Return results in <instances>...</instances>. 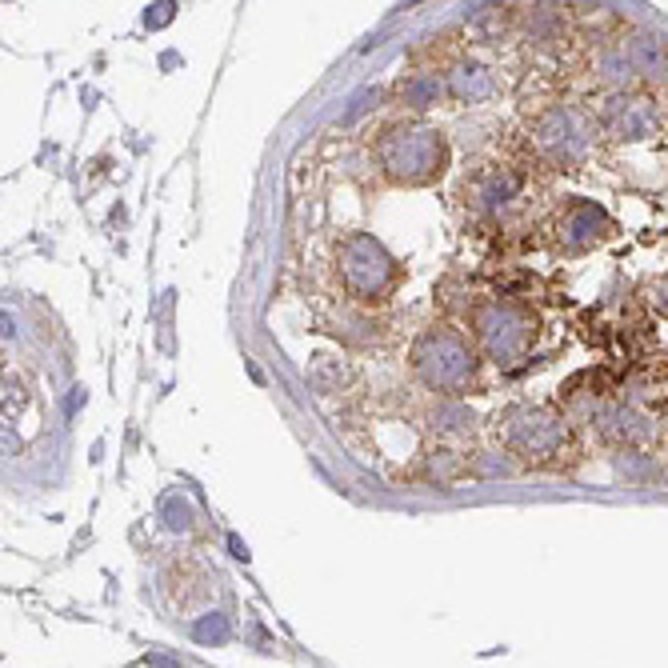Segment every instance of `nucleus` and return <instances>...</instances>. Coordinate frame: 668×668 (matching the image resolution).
<instances>
[{"label": "nucleus", "instance_id": "3", "mask_svg": "<svg viewBox=\"0 0 668 668\" xmlns=\"http://www.w3.org/2000/svg\"><path fill=\"white\" fill-rule=\"evenodd\" d=\"M469 341L496 369H520L541 341V317L517 297L477 300L469 309Z\"/></svg>", "mask_w": 668, "mask_h": 668}, {"label": "nucleus", "instance_id": "12", "mask_svg": "<svg viewBox=\"0 0 668 668\" xmlns=\"http://www.w3.org/2000/svg\"><path fill=\"white\" fill-rule=\"evenodd\" d=\"M620 52L629 61L632 76H644V81H660L665 85V45L653 37H636V40H620Z\"/></svg>", "mask_w": 668, "mask_h": 668}, {"label": "nucleus", "instance_id": "15", "mask_svg": "<svg viewBox=\"0 0 668 668\" xmlns=\"http://www.w3.org/2000/svg\"><path fill=\"white\" fill-rule=\"evenodd\" d=\"M228 636H233V624H228L224 613H205L193 624V641L197 644H228Z\"/></svg>", "mask_w": 668, "mask_h": 668}, {"label": "nucleus", "instance_id": "13", "mask_svg": "<svg viewBox=\"0 0 668 668\" xmlns=\"http://www.w3.org/2000/svg\"><path fill=\"white\" fill-rule=\"evenodd\" d=\"M429 429L436 436H472L477 433V417L465 400H436L429 409Z\"/></svg>", "mask_w": 668, "mask_h": 668}, {"label": "nucleus", "instance_id": "9", "mask_svg": "<svg viewBox=\"0 0 668 668\" xmlns=\"http://www.w3.org/2000/svg\"><path fill=\"white\" fill-rule=\"evenodd\" d=\"M548 236H553V248H557V252L581 257V252L605 245L608 236H613V217H608L601 205H593V200H569V205L553 217Z\"/></svg>", "mask_w": 668, "mask_h": 668}, {"label": "nucleus", "instance_id": "10", "mask_svg": "<svg viewBox=\"0 0 668 668\" xmlns=\"http://www.w3.org/2000/svg\"><path fill=\"white\" fill-rule=\"evenodd\" d=\"M593 429L608 445L629 448V445H641L653 424H648V417L641 409H632L629 400H601L593 409Z\"/></svg>", "mask_w": 668, "mask_h": 668}, {"label": "nucleus", "instance_id": "7", "mask_svg": "<svg viewBox=\"0 0 668 668\" xmlns=\"http://www.w3.org/2000/svg\"><path fill=\"white\" fill-rule=\"evenodd\" d=\"M532 149L524 145L520 149L517 161H496V164H484L477 169L472 176H465V185H460V197L469 205L477 217H500L505 209H512L532 185Z\"/></svg>", "mask_w": 668, "mask_h": 668}, {"label": "nucleus", "instance_id": "4", "mask_svg": "<svg viewBox=\"0 0 668 668\" xmlns=\"http://www.w3.org/2000/svg\"><path fill=\"white\" fill-rule=\"evenodd\" d=\"M412 372L436 400H460L481 384V352L453 324H429L412 341Z\"/></svg>", "mask_w": 668, "mask_h": 668}, {"label": "nucleus", "instance_id": "16", "mask_svg": "<svg viewBox=\"0 0 668 668\" xmlns=\"http://www.w3.org/2000/svg\"><path fill=\"white\" fill-rule=\"evenodd\" d=\"M161 512H164V524L173 532H193V520L197 517H193V505H188L185 496H169L161 505Z\"/></svg>", "mask_w": 668, "mask_h": 668}, {"label": "nucleus", "instance_id": "8", "mask_svg": "<svg viewBox=\"0 0 668 668\" xmlns=\"http://www.w3.org/2000/svg\"><path fill=\"white\" fill-rule=\"evenodd\" d=\"M601 140H648L665 128V112L656 104V92L641 88H620L608 92L605 104L593 112Z\"/></svg>", "mask_w": 668, "mask_h": 668}, {"label": "nucleus", "instance_id": "2", "mask_svg": "<svg viewBox=\"0 0 668 668\" xmlns=\"http://www.w3.org/2000/svg\"><path fill=\"white\" fill-rule=\"evenodd\" d=\"M372 161L388 185L429 188L448 173V140L429 121H393L372 140Z\"/></svg>", "mask_w": 668, "mask_h": 668}, {"label": "nucleus", "instance_id": "14", "mask_svg": "<svg viewBox=\"0 0 668 668\" xmlns=\"http://www.w3.org/2000/svg\"><path fill=\"white\" fill-rule=\"evenodd\" d=\"M441 92H445V81H441V73H409L400 85H396V97H400V104L412 112H429L441 100Z\"/></svg>", "mask_w": 668, "mask_h": 668}, {"label": "nucleus", "instance_id": "1", "mask_svg": "<svg viewBox=\"0 0 668 668\" xmlns=\"http://www.w3.org/2000/svg\"><path fill=\"white\" fill-rule=\"evenodd\" d=\"M493 433L508 457L529 469L565 472L577 469L584 457L581 433L557 405H508L505 412H496Z\"/></svg>", "mask_w": 668, "mask_h": 668}, {"label": "nucleus", "instance_id": "5", "mask_svg": "<svg viewBox=\"0 0 668 668\" xmlns=\"http://www.w3.org/2000/svg\"><path fill=\"white\" fill-rule=\"evenodd\" d=\"M529 149L536 161L553 164V169H577L596 152L601 145V128H596L593 112L577 109V104H545L536 109L529 124Z\"/></svg>", "mask_w": 668, "mask_h": 668}, {"label": "nucleus", "instance_id": "11", "mask_svg": "<svg viewBox=\"0 0 668 668\" xmlns=\"http://www.w3.org/2000/svg\"><path fill=\"white\" fill-rule=\"evenodd\" d=\"M441 81H445V88L453 92V97L469 100V104L488 100L496 92V73L484 61H477V57H457V61L445 69Z\"/></svg>", "mask_w": 668, "mask_h": 668}, {"label": "nucleus", "instance_id": "6", "mask_svg": "<svg viewBox=\"0 0 668 668\" xmlns=\"http://www.w3.org/2000/svg\"><path fill=\"white\" fill-rule=\"evenodd\" d=\"M336 276L352 300L384 305L400 285V264L372 233H348L336 245Z\"/></svg>", "mask_w": 668, "mask_h": 668}, {"label": "nucleus", "instance_id": "17", "mask_svg": "<svg viewBox=\"0 0 668 668\" xmlns=\"http://www.w3.org/2000/svg\"><path fill=\"white\" fill-rule=\"evenodd\" d=\"M21 448H25V441H21L13 429H4V424H0V457H16Z\"/></svg>", "mask_w": 668, "mask_h": 668}]
</instances>
